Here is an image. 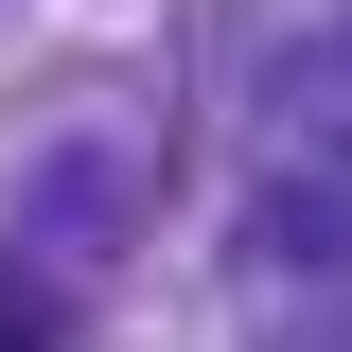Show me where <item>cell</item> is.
<instances>
[{"instance_id": "6da1fadb", "label": "cell", "mask_w": 352, "mask_h": 352, "mask_svg": "<svg viewBox=\"0 0 352 352\" xmlns=\"http://www.w3.org/2000/svg\"><path fill=\"white\" fill-rule=\"evenodd\" d=\"M0 352H53V300L18 282V264H0Z\"/></svg>"}]
</instances>
